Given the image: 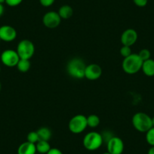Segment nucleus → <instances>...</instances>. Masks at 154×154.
Returning <instances> with one entry per match:
<instances>
[{
  "instance_id": "5701e85b",
  "label": "nucleus",
  "mask_w": 154,
  "mask_h": 154,
  "mask_svg": "<svg viewBox=\"0 0 154 154\" xmlns=\"http://www.w3.org/2000/svg\"><path fill=\"white\" fill-rule=\"evenodd\" d=\"M119 52H120V54L124 57V58L128 57V56L131 55V54H132V51H131V47L126 46V45H122V47L120 48V50H119Z\"/></svg>"
},
{
  "instance_id": "9d476101",
  "label": "nucleus",
  "mask_w": 154,
  "mask_h": 154,
  "mask_svg": "<svg viewBox=\"0 0 154 154\" xmlns=\"http://www.w3.org/2000/svg\"><path fill=\"white\" fill-rule=\"evenodd\" d=\"M17 30L10 25L0 26V39L5 42H11L17 38Z\"/></svg>"
},
{
  "instance_id": "423d86ee",
  "label": "nucleus",
  "mask_w": 154,
  "mask_h": 154,
  "mask_svg": "<svg viewBox=\"0 0 154 154\" xmlns=\"http://www.w3.org/2000/svg\"><path fill=\"white\" fill-rule=\"evenodd\" d=\"M17 52L20 59L29 60L35 54V45L29 39H23L17 44Z\"/></svg>"
},
{
  "instance_id": "6e6552de",
  "label": "nucleus",
  "mask_w": 154,
  "mask_h": 154,
  "mask_svg": "<svg viewBox=\"0 0 154 154\" xmlns=\"http://www.w3.org/2000/svg\"><path fill=\"white\" fill-rule=\"evenodd\" d=\"M62 19L57 11H50L45 13L42 17V23L48 29H54L60 25Z\"/></svg>"
},
{
  "instance_id": "a878e982",
  "label": "nucleus",
  "mask_w": 154,
  "mask_h": 154,
  "mask_svg": "<svg viewBox=\"0 0 154 154\" xmlns=\"http://www.w3.org/2000/svg\"><path fill=\"white\" fill-rule=\"evenodd\" d=\"M133 2H134L136 6L143 8V7H145L147 5L148 0H133Z\"/></svg>"
},
{
  "instance_id": "4be33fe9",
  "label": "nucleus",
  "mask_w": 154,
  "mask_h": 154,
  "mask_svg": "<svg viewBox=\"0 0 154 154\" xmlns=\"http://www.w3.org/2000/svg\"><path fill=\"white\" fill-rule=\"evenodd\" d=\"M137 54H138V56L140 57V58L143 60V62L151 58L150 51L146 49V48H143V49H141L138 53H137Z\"/></svg>"
},
{
  "instance_id": "393cba45",
  "label": "nucleus",
  "mask_w": 154,
  "mask_h": 154,
  "mask_svg": "<svg viewBox=\"0 0 154 154\" xmlns=\"http://www.w3.org/2000/svg\"><path fill=\"white\" fill-rule=\"evenodd\" d=\"M54 2L55 0H39V3L41 4V5L45 8L51 6L54 3Z\"/></svg>"
},
{
  "instance_id": "aec40b11",
  "label": "nucleus",
  "mask_w": 154,
  "mask_h": 154,
  "mask_svg": "<svg viewBox=\"0 0 154 154\" xmlns=\"http://www.w3.org/2000/svg\"><path fill=\"white\" fill-rule=\"evenodd\" d=\"M146 140L148 144L154 146V127H152L146 132Z\"/></svg>"
},
{
  "instance_id": "20e7f679",
  "label": "nucleus",
  "mask_w": 154,
  "mask_h": 154,
  "mask_svg": "<svg viewBox=\"0 0 154 154\" xmlns=\"http://www.w3.org/2000/svg\"><path fill=\"white\" fill-rule=\"evenodd\" d=\"M82 143L87 150H97L103 143L102 134L97 131H90L84 136Z\"/></svg>"
},
{
  "instance_id": "2eb2a0df",
  "label": "nucleus",
  "mask_w": 154,
  "mask_h": 154,
  "mask_svg": "<svg viewBox=\"0 0 154 154\" xmlns=\"http://www.w3.org/2000/svg\"><path fill=\"white\" fill-rule=\"evenodd\" d=\"M57 13L60 15V18L63 20H67L70 18L73 14V9L70 5H63L60 7Z\"/></svg>"
},
{
  "instance_id": "412c9836",
  "label": "nucleus",
  "mask_w": 154,
  "mask_h": 154,
  "mask_svg": "<svg viewBox=\"0 0 154 154\" xmlns=\"http://www.w3.org/2000/svg\"><path fill=\"white\" fill-rule=\"evenodd\" d=\"M26 140L30 142V143L35 144L39 140V137H38V134H37V131H32L28 133L27 136H26Z\"/></svg>"
},
{
  "instance_id": "f704fd0d",
  "label": "nucleus",
  "mask_w": 154,
  "mask_h": 154,
  "mask_svg": "<svg viewBox=\"0 0 154 154\" xmlns=\"http://www.w3.org/2000/svg\"><path fill=\"white\" fill-rule=\"evenodd\" d=\"M0 42H1V39H0Z\"/></svg>"
},
{
  "instance_id": "7c9ffc66",
  "label": "nucleus",
  "mask_w": 154,
  "mask_h": 154,
  "mask_svg": "<svg viewBox=\"0 0 154 154\" xmlns=\"http://www.w3.org/2000/svg\"><path fill=\"white\" fill-rule=\"evenodd\" d=\"M152 127H154V116L152 118Z\"/></svg>"
},
{
  "instance_id": "c9c22d12",
  "label": "nucleus",
  "mask_w": 154,
  "mask_h": 154,
  "mask_svg": "<svg viewBox=\"0 0 154 154\" xmlns=\"http://www.w3.org/2000/svg\"></svg>"
},
{
  "instance_id": "ddd939ff",
  "label": "nucleus",
  "mask_w": 154,
  "mask_h": 154,
  "mask_svg": "<svg viewBox=\"0 0 154 154\" xmlns=\"http://www.w3.org/2000/svg\"><path fill=\"white\" fill-rule=\"evenodd\" d=\"M17 154H36L35 144L29 141H25L22 143L17 148Z\"/></svg>"
},
{
  "instance_id": "a211bd4d",
  "label": "nucleus",
  "mask_w": 154,
  "mask_h": 154,
  "mask_svg": "<svg viewBox=\"0 0 154 154\" xmlns=\"http://www.w3.org/2000/svg\"><path fill=\"white\" fill-rule=\"evenodd\" d=\"M87 123H88V127L91 128H97L100 125V119L98 116L95 114H91L87 116Z\"/></svg>"
},
{
  "instance_id": "cd10ccee",
  "label": "nucleus",
  "mask_w": 154,
  "mask_h": 154,
  "mask_svg": "<svg viewBox=\"0 0 154 154\" xmlns=\"http://www.w3.org/2000/svg\"><path fill=\"white\" fill-rule=\"evenodd\" d=\"M5 11V8H4L3 4H0V17H2Z\"/></svg>"
},
{
  "instance_id": "dca6fc26",
  "label": "nucleus",
  "mask_w": 154,
  "mask_h": 154,
  "mask_svg": "<svg viewBox=\"0 0 154 154\" xmlns=\"http://www.w3.org/2000/svg\"><path fill=\"white\" fill-rule=\"evenodd\" d=\"M36 152L38 154H46L51 149V145L49 142L46 140H38L35 143Z\"/></svg>"
},
{
  "instance_id": "9b49d317",
  "label": "nucleus",
  "mask_w": 154,
  "mask_h": 154,
  "mask_svg": "<svg viewBox=\"0 0 154 154\" xmlns=\"http://www.w3.org/2000/svg\"><path fill=\"white\" fill-rule=\"evenodd\" d=\"M138 38V35L135 29H127L124 31L121 35V42L122 45H126V46H132L133 45L136 43Z\"/></svg>"
},
{
  "instance_id": "c756f323",
  "label": "nucleus",
  "mask_w": 154,
  "mask_h": 154,
  "mask_svg": "<svg viewBox=\"0 0 154 154\" xmlns=\"http://www.w3.org/2000/svg\"><path fill=\"white\" fill-rule=\"evenodd\" d=\"M5 3V0H0V4Z\"/></svg>"
},
{
  "instance_id": "473e14b6",
  "label": "nucleus",
  "mask_w": 154,
  "mask_h": 154,
  "mask_svg": "<svg viewBox=\"0 0 154 154\" xmlns=\"http://www.w3.org/2000/svg\"><path fill=\"white\" fill-rule=\"evenodd\" d=\"M1 88H2V85H1V82H0V91H1Z\"/></svg>"
},
{
  "instance_id": "0eeeda50",
  "label": "nucleus",
  "mask_w": 154,
  "mask_h": 154,
  "mask_svg": "<svg viewBox=\"0 0 154 154\" xmlns=\"http://www.w3.org/2000/svg\"><path fill=\"white\" fill-rule=\"evenodd\" d=\"M0 59L2 64L8 67L17 66V63L20 60V57L17 51L13 49H6L3 51L0 55Z\"/></svg>"
},
{
  "instance_id": "c85d7f7f",
  "label": "nucleus",
  "mask_w": 154,
  "mask_h": 154,
  "mask_svg": "<svg viewBox=\"0 0 154 154\" xmlns=\"http://www.w3.org/2000/svg\"><path fill=\"white\" fill-rule=\"evenodd\" d=\"M147 154H154V146H151L148 150Z\"/></svg>"
},
{
  "instance_id": "4468645a",
  "label": "nucleus",
  "mask_w": 154,
  "mask_h": 154,
  "mask_svg": "<svg viewBox=\"0 0 154 154\" xmlns=\"http://www.w3.org/2000/svg\"><path fill=\"white\" fill-rule=\"evenodd\" d=\"M141 70L146 76H153L154 75V60L149 59L143 62Z\"/></svg>"
},
{
  "instance_id": "2f4dec72",
  "label": "nucleus",
  "mask_w": 154,
  "mask_h": 154,
  "mask_svg": "<svg viewBox=\"0 0 154 154\" xmlns=\"http://www.w3.org/2000/svg\"><path fill=\"white\" fill-rule=\"evenodd\" d=\"M102 154H111V153H109V152H108V151H106V152H103V153H102Z\"/></svg>"
},
{
  "instance_id": "bb28decb",
  "label": "nucleus",
  "mask_w": 154,
  "mask_h": 154,
  "mask_svg": "<svg viewBox=\"0 0 154 154\" xmlns=\"http://www.w3.org/2000/svg\"><path fill=\"white\" fill-rule=\"evenodd\" d=\"M46 154H63V153L60 149H58V148L53 147V148H51V149H50Z\"/></svg>"
},
{
  "instance_id": "39448f33",
  "label": "nucleus",
  "mask_w": 154,
  "mask_h": 154,
  "mask_svg": "<svg viewBox=\"0 0 154 154\" xmlns=\"http://www.w3.org/2000/svg\"><path fill=\"white\" fill-rule=\"evenodd\" d=\"M88 127L87 116L82 114H77L70 119L68 123V128L72 134H79L83 132Z\"/></svg>"
},
{
  "instance_id": "f8f14e48",
  "label": "nucleus",
  "mask_w": 154,
  "mask_h": 154,
  "mask_svg": "<svg viewBox=\"0 0 154 154\" xmlns=\"http://www.w3.org/2000/svg\"><path fill=\"white\" fill-rule=\"evenodd\" d=\"M102 68L97 63L86 65L85 70V78L91 81L97 80L101 76Z\"/></svg>"
},
{
  "instance_id": "1a4fd4ad",
  "label": "nucleus",
  "mask_w": 154,
  "mask_h": 154,
  "mask_svg": "<svg viewBox=\"0 0 154 154\" xmlns=\"http://www.w3.org/2000/svg\"><path fill=\"white\" fill-rule=\"evenodd\" d=\"M124 147L123 140L117 136H112L106 142V149L111 154H122Z\"/></svg>"
},
{
  "instance_id": "72a5a7b5",
  "label": "nucleus",
  "mask_w": 154,
  "mask_h": 154,
  "mask_svg": "<svg viewBox=\"0 0 154 154\" xmlns=\"http://www.w3.org/2000/svg\"><path fill=\"white\" fill-rule=\"evenodd\" d=\"M0 72H1V66H0Z\"/></svg>"
},
{
  "instance_id": "7ed1b4c3",
  "label": "nucleus",
  "mask_w": 154,
  "mask_h": 154,
  "mask_svg": "<svg viewBox=\"0 0 154 154\" xmlns=\"http://www.w3.org/2000/svg\"><path fill=\"white\" fill-rule=\"evenodd\" d=\"M142 64L143 60L140 58L138 54L132 53L131 55L124 58L122 63V67L125 73L133 75L141 70Z\"/></svg>"
},
{
  "instance_id": "b1692460",
  "label": "nucleus",
  "mask_w": 154,
  "mask_h": 154,
  "mask_svg": "<svg viewBox=\"0 0 154 154\" xmlns=\"http://www.w3.org/2000/svg\"><path fill=\"white\" fill-rule=\"evenodd\" d=\"M23 0H5V3L10 7H16L22 3Z\"/></svg>"
},
{
  "instance_id": "f03ea898",
  "label": "nucleus",
  "mask_w": 154,
  "mask_h": 154,
  "mask_svg": "<svg viewBox=\"0 0 154 154\" xmlns=\"http://www.w3.org/2000/svg\"><path fill=\"white\" fill-rule=\"evenodd\" d=\"M131 123L137 131L146 133L152 127V117L143 112H136L132 116Z\"/></svg>"
},
{
  "instance_id": "f3484780",
  "label": "nucleus",
  "mask_w": 154,
  "mask_h": 154,
  "mask_svg": "<svg viewBox=\"0 0 154 154\" xmlns=\"http://www.w3.org/2000/svg\"><path fill=\"white\" fill-rule=\"evenodd\" d=\"M37 134H38V137H39V140H48L51 139V135H52V132H51V129L47 127H42V128H38L37 130Z\"/></svg>"
},
{
  "instance_id": "f257e3e1",
  "label": "nucleus",
  "mask_w": 154,
  "mask_h": 154,
  "mask_svg": "<svg viewBox=\"0 0 154 154\" xmlns=\"http://www.w3.org/2000/svg\"><path fill=\"white\" fill-rule=\"evenodd\" d=\"M85 67L86 64L82 58L73 57L67 63L66 70L71 77L76 79H81L85 77Z\"/></svg>"
},
{
  "instance_id": "6ab92c4d",
  "label": "nucleus",
  "mask_w": 154,
  "mask_h": 154,
  "mask_svg": "<svg viewBox=\"0 0 154 154\" xmlns=\"http://www.w3.org/2000/svg\"><path fill=\"white\" fill-rule=\"evenodd\" d=\"M31 63L29 60L26 59H20L17 64V68L20 72H26L30 69Z\"/></svg>"
}]
</instances>
